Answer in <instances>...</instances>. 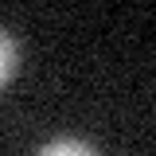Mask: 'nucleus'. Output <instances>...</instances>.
I'll list each match as a JSON object with an SVG mask.
<instances>
[{
	"label": "nucleus",
	"instance_id": "f257e3e1",
	"mask_svg": "<svg viewBox=\"0 0 156 156\" xmlns=\"http://www.w3.org/2000/svg\"><path fill=\"white\" fill-rule=\"evenodd\" d=\"M35 156H101L90 144V140H82V136H55V140H47Z\"/></svg>",
	"mask_w": 156,
	"mask_h": 156
},
{
	"label": "nucleus",
	"instance_id": "f03ea898",
	"mask_svg": "<svg viewBox=\"0 0 156 156\" xmlns=\"http://www.w3.org/2000/svg\"><path fill=\"white\" fill-rule=\"evenodd\" d=\"M20 74V39L12 31L0 35V82H12Z\"/></svg>",
	"mask_w": 156,
	"mask_h": 156
}]
</instances>
